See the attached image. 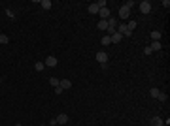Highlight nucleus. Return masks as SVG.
I'll return each mask as SVG.
<instances>
[{
	"instance_id": "3",
	"label": "nucleus",
	"mask_w": 170,
	"mask_h": 126,
	"mask_svg": "<svg viewBox=\"0 0 170 126\" xmlns=\"http://www.w3.org/2000/svg\"><path fill=\"white\" fill-rule=\"evenodd\" d=\"M96 60H98L100 64H106L108 62V53L106 51H98V53H96Z\"/></svg>"
},
{
	"instance_id": "23",
	"label": "nucleus",
	"mask_w": 170,
	"mask_h": 126,
	"mask_svg": "<svg viewBox=\"0 0 170 126\" xmlns=\"http://www.w3.org/2000/svg\"><path fill=\"white\" fill-rule=\"evenodd\" d=\"M123 6H125L127 9H130V8H132V6H134V2H132V0H127V2H125V4H123Z\"/></svg>"
},
{
	"instance_id": "12",
	"label": "nucleus",
	"mask_w": 170,
	"mask_h": 126,
	"mask_svg": "<svg viewBox=\"0 0 170 126\" xmlns=\"http://www.w3.org/2000/svg\"><path fill=\"white\" fill-rule=\"evenodd\" d=\"M98 9H100V8H98L96 4H91V6H89V13L94 15V13H98Z\"/></svg>"
},
{
	"instance_id": "7",
	"label": "nucleus",
	"mask_w": 170,
	"mask_h": 126,
	"mask_svg": "<svg viewBox=\"0 0 170 126\" xmlns=\"http://www.w3.org/2000/svg\"><path fill=\"white\" fill-rule=\"evenodd\" d=\"M129 15H130V9H127L125 6H121V8H119V17L121 19H127Z\"/></svg>"
},
{
	"instance_id": "24",
	"label": "nucleus",
	"mask_w": 170,
	"mask_h": 126,
	"mask_svg": "<svg viewBox=\"0 0 170 126\" xmlns=\"http://www.w3.org/2000/svg\"><path fill=\"white\" fill-rule=\"evenodd\" d=\"M157 100H161V102H166V94H163V92H159V96H157Z\"/></svg>"
},
{
	"instance_id": "17",
	"label": "nucleus",
	"mask_w": 170,
	"mask_h": 126,
	"mask_svg": "<svg viewBox=\"0 0 170 126\" xmlns=\"http://www.w3.org/2000/svg\"><path fill=\"white\" fill-rule=\"evenodd\" d=\"M42 8H44V9H49L51 8V0H42Z\"/></svg>"
},
{
	"instance_id": "25",
	"label": "nucleus",
	"mask_w": 170,
	"mask_h": 126,
	"mask_svg": "<svg viewBox=\"0 0 170 126\" xmlns=\"http://www.w3.org/2000/svg\"><path fill=\"white\" fill-rule=\"evenodd\" d=\"M15 126H21V124H15Z\"/></svg>"
},
{
	"instance_id": "21",
	"label": "nucleus",
	"mask_w": 170,
	"mask_h": 126,
	"mask_svg": "<svg viewBox=\"0 0 170 126\" xmlns=\"http://www.w3.org/2000/svg\"><path fill=\"white\" fill-rule=\"evenodd\" d=\"M34 68L38 70V72H42V70L45 68V64H44V62H36V64H34Z\"/></svg>"
},
{
	"instance_id": "9",
	"label": "nucleus",
	"mask_w": 170,
	"mask_h": 126,
	"mask_svg": "<svg viewBox=\"0 0 170 126\" xmlns=\"http://www.w3.org/2000/svg\"><path fill=\"white\" fill-rule=\"evenodd\" d=\"M151 126H165V121L161 117H153L151 119Z\"/></svg>"
},
{
	"instance_id": "10",
	"label": "nucleus",
	"mask_w": 170,
	"mask_h": 126,
	"mask_svg": "<svg viewBox=\"0 0 170 126\" xmlns=\"http://www.w3.org/2000/svg\"><path fill=\"white\" fill-rule=\"evenodd\" d=\"M110 38H112V43H119V41H121V38H123V36H121L119 32L115 30V34H112V36H110Z\"/></svg>"
},
{
	"instance_id": "26",
	"label": "nucleus",
	"mask_w": 170,
	"mask_h": 126,
	"mask_svg": "<svg viewBox=\"0 0 170 126\" xmlns=\"http://www.w3.org/2000/svg\"><path fill=\"white\" fill-rule=\"evenodd\" d=\"M40 126H45V124H40Z\"/></svg>"
},
{
	"instance_id": "8",
	"label": "nucleus",
	"mask_w": 170,
	"mask_h": 126,
	"mask_svg": "<svg viewBox=\"0 0 170 126\" xmlns=\"http://www.w3.org/2000/svg\"><path fill=\"white\" fill-rule=\"evenodd\" d=\"M66 122H68V115L66 113H61L57 117V124H66Z\"/></svg>"
},
{
	"instance_id": "22",
	"label": "nucleus",
	"mask_w": 170,
	"mask_h": 126,
	"mask_svg": "<svg viewBox=\"0 0 170 126\" xmlns=\"http://www.w3.org/2000/svg\"><path fill=\"white\" fill-rule=\"evenodd\" d=\"M96 6H98V8H108L106 0H98V2H96Z\"/></svg>"
},
{
	"instance_id": "13",
	"label": "nucleus",
	"mask_w": 170,
	"mask_h": 126,
	"mask_svg": "<svg viewBox=\"0 0 170 126\" xmlns=\"http://www.w3.org/2000/svg\"><path fill=\"white\" fill-rule=\"evenodd\" d=\"M151 40H153V41H159V40H161V32L153 30V32H151Z\"/></svg>"
},
{
	"instance_id": "15",
	"label": "nucleus",
	"mask_w": 170,
	"mask_h": 126,
	"mask_svg": "<svg viewBox=\"0 0 170 126\" xmlns=\"http://www.w3.org/2000/svg\"><path fill=\"white\" fill-rule=\"evenodd\" d=\"M6 43H9V38L4 36V34H0V45H6Z\"/></svg>"
},
{
	"instance_id": "4",
	"label": "nucleus",
	"mask_w": 170,
	"mask_h": 126,
	"mask_svg": "<svg viewBox=\"0 0 170 126\" xmlns=\"http://www.w3.org/2000/svg\"><path fill=\"white\" fill-rule=\"evenodd\" d=\"M44 64H45V68H55L57 66V59H55V57H47Z\"/></svg>"
},
{
	"instance_id": "1",
	"label": "nucleus",
	"mask_w": 170,
	"mask_h": 126,
	"mask_svg": "<svg viewBox=\"0 0 170 126\" xmlns=\"http://www.w3.org/2000/svg\"><path fill=\"white\" fill-rule=\"evenodd\" d=\"M140 11H142V13H149V11H151V4H149L148 0L140 2Z\"/></svg>"
},
{
	"instance_id": "18",
	"label": "nucleus",
	"mask_w": 170,
	"mask_h": 126,
	"mask_svg": "<svg viewBox=\"0 0 170 126\" xmlns=\"http://www.w3.org/2000/svg\"><path fill=\"white\" fill-rule=\"evenodd\" d=\"M134 28H136V21H130L129 25H127V30H129V32H132Z\"/></svg>"
},
{
	"instance_id": "5",
	"label": "nucleus",
	"mask_w": 170,
	"mask_h": 126,
	"mask_svg": "<svg viewBox=\"0 0 170 126\" xmlns=\"http://www.w3.org/2000/svg\"><path fill=\"white\" fill-rule=\"evenodd\" d=\"M98 15L108 21V19H110V8H100V9H98Z\"/></svg>"
},
{
	"instance_id": "14",
	"label": "nucleus",
	"mask_w": 170,
	"mask_h": 126,
	"mask_svg": "<svg viewBox=\"0 0 170 126\" xmlns=\"http://www.w3.org/2000/svg\"><path fill=\"white\" fill-rule=\"evenodd\" d=\"M149 49H151V51H159V49H161V43H159V41H153V43L149 45Z\"/></svg>"
},
{
	"instance_id": "20",
	"label": "nucleus",
	"mask_w": 170,
	"mask_h": 126,
	"mask_svg": "<svg viewBox=\"0 0 170 126\" xmlns=\"http://www.w3.org/2000/svg\"><path fill=\"white\" fill-rule=\"evenodd\" d=\"M159 92H161V90H159V89H155V87H153V89L149 90V94H151L153 98H157V96H159Z\"/></svg>"
},
{
	"instance_id": "19",
	"label": "nucleus",
	"mask_w": 170,
	"mask_h": 126,
	"mask_svg": "<svg viewBox=\"0 0 170 126\" xmlns=\"http://www.w3.org/2000/svg\"><path fill=\"white\" fill-rule=\"evenodd\" d=\"M100 41H102V45H110V43H112V38H110V36H104Z\"/></svg>"
},
{
	"instance_id": "6",
	"label": "nucleus",
	"mask_w": 170,
	"mask_h": 126,
	"mask_svg": "<svg viewBox=\"0 0 170 126\" xmlns=\"http://www.w3.org/2000/svg\"><path fill=\"white\" fill-rule=\"evenodd\" d=\"M59 87H61L63 90H68L72 87V81H68V79H61V81H59Z\"/></svg>"
},
{
	"instance_id": "2",
	"label": "nucleus",
	"mask_w": 170,
	"mask_h": 126,
	"mask_svg": "<svg viewBox=\"0 0 170 126\" xmlns=\"http://www.w3.org/2000/svg\"><path fill=\"white\" fill-rule=\"evenodd\" d=\"M117 32H119L121 36H130V34H132V32H129V30H127V25H125V23L117 25Z\"/></svg>"
},
{
	"instance_id": "11",
	"label": "nucleus",
	"mask_w": 170,
	"mask_h": 126,
	"mask_svg": "<svg viewBox=\"0 0 170 126\" xmlns=\"http://www.w3.org/2000/svg\"><path fill=\"white\" fill-rule=\"evenodd\" d=\"M96 27H98V30H108V21H106V19H102V21H98Z\"/></svg>"
},
{
	"instance_id": "16",
	"label": "nucleus",
	"mask_w": 170,
	"mask_h": 126,
	"mask_svg": "<svg viewBox=\"0 0 170 126\" xmlns=\"http://www.w3.org/2000/svg\"><path fill=\"white\" fill-rule=\"evenodd\" d=\"M59 81H61V79H57V77H51V79H49V85L57 89V87H59Z\"/></svg>"
}]
</instances>
